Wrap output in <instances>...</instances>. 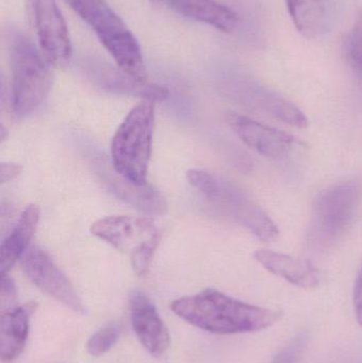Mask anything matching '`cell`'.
<instances>
[{
  "mask_svg": "<svg viewBox=\"0 0 362 363\" xmlns=\"http://www.w3.org/2000/svg\"><path fill=\"white\" fill-rule=\"evenodd\" d=\"M171 311L191 325L216 335L259 332L283 318L282 311L248 304L212 288L174 301Z\"/></svg>",
  "mask_w": 362,
  "mask_h": 363,
  "instance_id": "1",
  "label": "cell"
},
{
  "mask_svg": "<svg viewBox=\"0 0 362 363\" xmlns=\"http://www.w3.org/2000/svg\"><path fill=\"white\" fill-rule=\"evenodd\" d=\"M361 198L359 179L339 182L320 192L312 205L306 233L308 249L322 253L335 247L352 225Z\"/></svg>",
  "mask_w": 362,
  "mask_h": 363,
  "instance_id": "2",
  "label": "cell"
},
{
  "mask_svg": "<svg viewBox=\"0 0 362 363\" xmlns=\"http://www.w3.org/2000/svg\"><path fill=\"white\" fill-rule=\"evenodd\" d=\"M155 102L142 100L123 119L111 144L112 167L137 185H146L152 152Z\"/></svg>",
  "mask_w": 362,
  "mask_h": 363,
  "instance_id": "3",
  "label": "cell"
},
{
  "mask_svg": "<svg viewBox=\"0 0 362 363\" xmlns=\"http://www.w3.org/2000/svg\"><path fill=\"white\" fill-rule=\"evenodd\" d=\"M9 49L13 110L18 116H28L43 106L50 93V63L29 36L18 30L11 32Z\"/></svg>",
  "mask_w": 362,
  "mask_h": 363,
  "instance_id": "4",
  "label": "cell"
},
{
  "mask_svg": "<svg viewBox=\"0 0 362 363\" xmlns=\"http://www.w3.org/2000/svg\"><path fill=\"white\" fill-rule=\"evenodd\" d=\"M95 32L117 67L131 76L147 79L140 43L106 0H65Z\"/></svg>",
  "mask_w": 362,
  "mask_h": 363,
  "instance_id": "5",
  "label": "cell"
},
{
  "mask_svg": "<svg viewBox=\"0 0 362 363\" xmlns=\"http://www.w3.org/2000/svg\"><path fill=\"white\" fill-rule=\"evenodd\" d=\"M94 236L127 254L138 277L150 270L159 243V228L152 219L134 216H111L94 222Z\"/></svg>",
  "mask_w": 362,
  "mask_h": 363,
  "instance_id": "6",
  "label": "cell"
},
{
  "mask_svg": "<svg viewBox=\"0 0 362 363\" xmlns=\"http://www.w3.org/2000/svg\"><path fill=\"white\" fill-rule=\"evenodd\" d=\"M26 277L38 289L74 313L85 315L86 308L72 281L44 250L30 247L19 260Z\"/></svg>",
  "mask_w": 362,
  "mask_h": 363,
  "instance_id": "7",
  "label": "cell"
},
{
  "mask_svg": "<svg viewBox=\"0 0 362 363\" xmlns=\"http://www.w3.org/2000/svg\"><path fill=\"white\" fill-rule=\"evenodd\" d=\"M210 202L261 241L278 239L280 230L276 222L244 190L230 182L221 179L218 191Z\"/></svg>",
  "mask_w": 362,
  "mask_h": 363,
  "instance_id": "8",
  "label": "cell"
},
{
  "mask_svg": "<svg viewBox=\"0 0 362 363\" xmlns=\"http://www.w3.org/2000/svg\"><path fill=\"white\" fill-rule=\"evenodd\" d=\"M227 121L244 145L267 159L276 161L288 159L303 146V143L291 134L259 123L244 115L229 113Z\"/></svg>",
  "mask_w": 362,
  "mask_h": 363,
  "instance_id": "9",
  "label": "cell"
},
{
  "mask_svg": "<svg viewBox=\"0 0 362 363\" xmlns=\"http://www.w3.org/2000/svg\"><path fill=\"white\" fill-rule=\"evenodd\" d=\"M42 51L50 65H61L72 55L69 31L55 0H28Z\"/></svg>",
  "mask_w": 362,
  "mask_h": 363,
  "instance_id": "10",
  "label": "cell"
},
{
  "mask_svg": "<svg viewBox=\"0 0 362 363\" xmlns=\"http://www.w3.org/2000/svg\"><path fill=\"white\" fill-rule=\"evenodd\" d=\"M132 328L142 347L151 356L161 358L170 347L169 332L157 307L142 291L132 292L129 301Z\"/></svg>",
  "mask_w": 362,
  "mask_h": 363,
  "instance_id": "11",
  "label": "cell"
},
{
  "mask_svg": "<svg viewBox=\"0 0 362 363\" xmlns=\"http://www.w3.org/2000/svg\"><path fill=\"white\" fill-rule=\"evenodd\" d=\"M238 98L242 104L274 121L298 129L310 125L303 111L284 96L257 82H244L238 89Z\"/></svg>",
  "mask_w": 362,
  "mask_h": 363,
  "instance_id": "12",
  "label": "cell"
},
{
  "mask_svg": "<svg viewBox=\"0 0 362 363\" xmlns=\"http://www.w3.org/2000/svg\"><path fill=\"white\" fill-rule=\"evenodd\" d=\"M96 165L100 178L117 198L149 216H163L167 213V201L157 188L148 183L146 185H137L127 180L117 174L114 168L110 170L108 166H104L106 164L103 162H97Z\"/></svg>",
  "mask_w": 362,
  "mask_h": 363,
  "instance_id": "13",
  "label": "cell"
},
{
  "mask_svg": "<svg viewBox=\"0 0 362 363\" xmlns=\"http://www.w3.org/2000/svg\"><path fill=\"white\" fill-rule=\"evenodd\" d=\"M94 81L108 93L133 96L149 101H163L169 96L167 87L140 79L108 64H94L91 67Z\"/></svg>",
  "mask_w": 362,
  "mask_h": 363,
  "instance_id": "14",
  "label": "cell"
},
{
  "mask_svg": "<svg viewBox=\"0 0 362 363\" xmlns=\"http://www.w3.org/2000/svg\"><path fill=\"white\" fill-rule=\"evenodd\" d=\"M253 257L266 270L297 287L314 289L322 281L320 271L308 260L270 250H259Z\"/></svg>",
  "mask_w": 362,
  "mask_h": 363,
  "instance_id": "15",
  "label": "cell"
},
{
  "mask_svg": "<svg viewBox=\"0 0 362 363\" xmlns=\"http://www.w3.org/2000/svg\"><path fill=\"white\" fill-rule=\"evenodd\" d=\"M38 304L29 302L0 313V358L4 363L14 362L23 352L29 335L30 320Z\"/></svg>",
  "mask_w": 362,
  "mask_h": 363,
  "instance_id": "16",
  "label": "cell"
},
{
  "mask_svg": "<svg viewBox=\"0 0 362 363\" xmlns=\"http://www.w3.org/2000/svg\"><path fill=\"white\" fill-rule=\"evenodd\" d=\"M40 218L38 205L31 204L21 213L18 221L0 247V274L6 275L28 251Z\"/></svg>",
  "mask_w": 362,
  "mask_h": 363,
  "instance_id": "17",
  "label": "cell"
},
{
  "mask_svg": "<svg viewBox=\"0 0 362 363\" xmlns=\"http://www.w3.org/2000/svg\"><path fill=\"white\" fill-rule=\"evenodd\" d=\"M165 2L178 14L212 26L225 33H230L237 27V14L216 0H165Z\"/></svg>",
  "mask_w": 362,
  "mask_h": 363,
  "instance_id": "18",
  "label": "cell"
},
{
  "mask_svg": "<svg viewBox=\"0 0 362 363\" xmlns=\"http://www.w3.org/2000/svg\"><path fill=\"white\" fill-rule=\"evenodd\" d=\"M291 21L301 35L314 40L322 34L327 18L325 0H285Z\"/></svg>",
  "mask_w": 362,
  "mask_h": 363,
  "instance_id": "19",
  "label": "cell"
},
{
  "mask_svg": "<svg viewBox=\"0 0 362 363\" xmlns=\"http://www.w3.org/2000/svg\"><path fill=\"white\" fill-rule=\"evenodd\" d=\"M342 53L353 74L362 81V10L353 27L342 38Z\"/></svg>",
  "mask_w": 362,
  "mask_h": 363,
  "instance_id": "20",
  "label": "cell"
},
{
  "mask_svg": "<svg viewBox=\"0 0 362 363\" xmlns=\"http://www.w3.org/2000/svg\"><path fill=\"white\" fill-rule=\"evenodd\" d=\"M120 326L112 322L100 328L87 341V353L93 357H100L108 353L120 337Z\"/></svg>",
  "mask_w": 362,
  "mask_h": 363,
  "instance_id": "21",
  "label": "cell"
},
{
  "mask_svg": "<svg viewBox=\"0 0 362 363\" xmlns=\"http://www.w3.org/2000/svg\"><path fill=\"white\" fill-rule=\"evenodd\" d=\"M187 179L193 188L198 190L208 201L212 200L218 191L221 179L210 172L200 169H191L187 172Z\"/></svg>",
  "mask_w": 362,
  "mask_h": 363,
  "instance_id": "22",
  "label": "cell"
},
{
  "mask_svg": "<svg viewBox=\"0 0 362 363\" xmlns=\"http://www.w3.org/2000/svg\"><path fill=\"white\" fill-rule=\"evenodd\" d=\"M17 305V289L14 281L10 277L2 275L0 288V313L10 311Z\"/></svg>",
  "mask_w": 362,
  "mask_h": 363,
  "instance_id": "23",
  "label": "cell"
},
{
  "mask_svg": "<svg viewBox=\"0 0 362 363\" xmlns=\"http://www.w3.org/2000/svg\"><path fill=\"white\" fill-rule=\"evenodd\" d=\"M306 345L305 336L297 337L276 357L273 363H297Z\"/></svg>",
  "mask_w": 362,
  "mask_h": 363,
  "instance_id": "24",
  "label": "cell"
},
{
  "mask_svg": "<svg viewBox=\"0 0 362 363\" xmlns=\"http://www.w3.org/2000/svg\"><path fill=\"white\" fill-rule=\"evenodd\" d=\"M354 309L357 322L362 326V262L354 286Z\"/></svg>",
  "mask_w": 362,
  "mask_h": 363,
  "instance_id": "25",
  "label": "cell"
},
{
  "mask_svg": "<svg viewBox=\"0 0 362 363\" xmlns=\"http://www.w3.org/2000/svg\"><path fill=\"white\" fill-rule=\"evenodd\" d=\"M23 172V167L18 164L1 163L0 165V182L1 184L14 180Z\"/></svg>",
  "mask_w": 362,
  "mask_h": 363,
  "instance_id": "26",
  "label": "cell"
},
{
  "mask_svg": "<svg viewBox=\"0 0 362 363\" xmlns=\"http://www.w3.org/2000/svg\"><path fill=\"white\" fill-rule=\"evenodd\" d=\"M151 1H153V2H159V1H161V0H151Z\"/></svg>",
  "mask_w": 362,
  "mask_h": 363,
  "instance_id": "27",
  "label": "cell"
}]
</instances>
